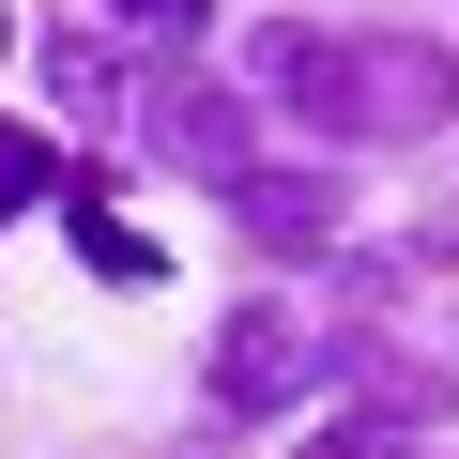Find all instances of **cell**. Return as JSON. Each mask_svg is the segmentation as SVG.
Wrapping results in <instances>:
<instances>
[{
	"instance_id": "4",
	"label": "cell",
	"mask_w": 459,
	"mask_h": 459,
	"mask_svg": "<svg viewBox=\"0 0 459 459\" xmlns=\"http://www.w3.org/2000/svg\"><path fill=\"white\" fill-rule=\"evenodd\" d=\"M153 138H169L184 169H246V108H230V92H169V108H153Z\"/></svg>"
},
{
	"instance_id": "9",
	"label": "cell",
	"mask_w": 459,
	"mask_h": 459,
	"mask_svg": "<svg viewBox=\"0 0 459 459\" xmlns=\"http://www.w3.org/2000/svg\"><path fill=\"white\" fill-rule=\"evenodd\" d=\"M0 47H16V0H0Z\"/></svg>"
},
{
	"instance_id": "3",
	"label": "cell",
	"mask_w": 459,
	"mask_h": 459,
	"mask_svg": "<svg viewBox=\"0 0 459 459\" xmlns=\"http://www.w3.org/2000/svg\"><path fill=\"white\" fill-rule=\"evenodd\" d=\"M230 214H246L261 261H322L337 246V184L322 169H230Z\"/></svg>"
},
{
	"instance_id": "1",
	"label": "cell",
	"mask_w": 459,
	"mask_h": 459,
	"mask_svg": "<svg viewBox=\"0 0 459 459\" xmlns=\"http://www.w3.org/2000/svg\"><path fill=\"white\" fill-rule=\"evenodd\" d=\"M261 77H276L307 123H337V138H429V123L459 108V62H444V47H413V31H383V47L261 31Z\"/></svg>"
},
{
	"instance_id": "6",
	"label": "cell",
	"mask_w": 459,
	"mask_h": 459,
	"mask_svg": "<svg viewBox=\"0 0 459 459\" xmlns=\"http://www.w3.org/2000/svg\"><path fill=\"white\" fill-rule=\"evenodd\" d=\"M0 199H62V153H47L31 123H0Z\"/></svg>"
},
{
	"instance_id": "7",
	"label": "cell",
	"mask_w": 459,
	"mask_h": 459,
	"mask_svg": "<svg viewBox=\"0 0 459 459\" xmlns=\"http://www.w3.org/2000/svg\"><path fill=\"white\" fill-rule=\"evenodd\" d=\"M398 444H413V429H398V413H337V429H322V444H307V459H398Z\"/></svg>"
},
{
	"instance_id": "8",
	"label": "cell",
	"mask_w": 459,
	"mask_h": 459,
	"mask_svg": "<svg viewBox=\"0 0 459 459\" xmlns=\"http://www.w3.org/2000/svg\"><path fill=\"white\" fill-rule=\"evenodd\" d=\"M108 16H138V31H184V16H199V0H108Z\"/></svg>"
},
{
	"instance_id": "5",
	"label": "cell",
	"mask_w": 459,
	"mask_h": 459,
	"mask_svg": "<svg viewBox=\"0 0 459 459\" xmlns=\"http://www.w3.org/2000/svg\"><path fill=\"white\" fill-rule=\"evenodd\" d=\"M62 214H77V261H92V276H153V246L108 214V184H62Z\"/></svg>"
},
{
	"instance_id": "2",
	"label": "cell",
	"mask_w": 459,
	"mask_h": 459,
	"mask_svg": "<svg viewBox=\"0 0 459 459\" xmlns=\"http://www.w3.org/2000/svg\"><path fill=\"white\" fill-rule=\"evenodd\" d=\"M322 383V322H291V307H246L214 337V413H291Z\"/></svg>"
}]
</instances>
